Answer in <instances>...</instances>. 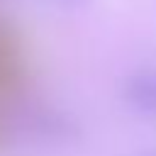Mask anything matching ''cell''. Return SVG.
I'll return each mask as SVG.
<instances>
[{
    "label": "cell",
    "mask_w": 156,
    "mask_h": 156,
    "mask_svg": "<svg viewBox=\"0 0 156 156\" xmlns=\"http://www.w3.org/2000/svg\"><path fill=\"white\" fill-rule=\"evenodd\" d=\"M56 2H61V5H66V7H78V5H83L85 0H56Z\"/></svg>",
    "instance_id": "4"
},
{
    "label": "cell",
    "mask_w": 156,
    "mask_h": 156,
    "mask_svg": "<svg viewBox=\"0 0 156 156\" xmlns=\"http://www.w3.org/2000/svg\"><path fill=\"white\" fill-rule=\"evenodd\" d=\"M122 100L139 117L156 119V66L132 71L122 83Z\"/></svg>",
    "instance_id": "2"
},
{
    "label": "cell",
    "mask_w": 156,
    "mask_h": 156,
    "mask_svg": "<svg viewBox=\"0 0 156 156\" xmlns=\"http://www.w3.org/2000/svg\"><path fill=\"white\" fill-rule=\"evenodd\" d=\"M0 129L7 132L10 136H22L46 146L76 144L83 134L78 119L71 112L32 98L15 102L10 107V117L0 119Z\"/></svg>",
    "instance_id": "1"
},
{
    "label": "cell",
    "mask_w": 156,
    "mask_h": 156,
    "mask_svg": "<svg viewBox=\"0 0 156 156\" xmlns=\"http://www.w3.org/2000/svg\"><path fill=\"white\" fill-rule=\"evenodd\" d=\"M132 156H156V146H141V149L134 151Z\"/></svg>",
    "instance_id": "3"
}]
</instances>
